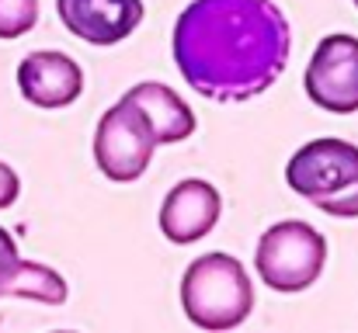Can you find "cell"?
Segmentation results:
<instances>
[{
    "label": "cell",
    "mask_w": 358,
    "mask_h": 333,
    "mask_svg": "<svg viewBox=\"0 0 358 333\" xmlns=\"http://www.w3.org/2000/svg\"><path fill=\"white\" fill-rule=\"evenodd\" d=\"M292 31L275 0H192L174 24V63L209 101H250L285 70Z\"/></svg>",
    "instance_id": "6da1fadb"
},
{
    "label": "cell",
    "mask_w": 358,
    "mask_h": 333,
    "mask_svg": "<svg viewBox=\"0 0 358 333\" xmlns=\"http://www.w3.org/2000/svg\"><path fill=\"white\" fill-rule=\"evenodd\" d=\"M181 309L199 330H237L254 309V285L237 257L202 253L181 278Z\"/></svg>",
    "instance_id": "7a4b0ae2"
},
{
    "label": "cell",
    "mask_w": 358,
    "mask_h": 333,
    "mask_svg": "<svg viewBox=\"0 0 358 333\" xmlns=\"http://www.w3.org/2000/svg\"><path fill=\"white\" fill-rule=\"evenodd\" d=\"M296 195L334 219H358V146L345 139H310L285 167Z\"/></svg>",
    "instance_id": "3957f363"
},
{
    "label": "cell",
    "mask_w": 358,
    "mask_h": 333,
    "mask_svg": "<svg viewBox=\"0 0 358 333\" xmlns=\"http://www.w3.org/2000/svg\"><path fill=\"white\" fill-rule=\"evenodd\" d=\"M327 264V239L299 219H282L261 232L254 250V267L271 292L296 295L306 292Z\"/></svg>",
    "instance_id": "277c9868"
},
{
    "label": "cell",
    "mask_w": 358,
    "mask_h": 333,
    "mask_svg": "<svg viewBox=\"0 0 358 333\" xmlns=\"http://www.w3.org/2000/svg\"><path fill=\"white\" fill-rule=\"evenodd\" d=\"M157 135L150 128V121L143 118V111L132 108L129 101H119L101 114L98 128H94V160L98 170L115 181L129 184L136 177L146 174L153 149H157Z\"/></svg>",
    "instance_id": "5b68a950"
},
{
    "label": "cell",
    "mask_w": 358,
    "mask_h": 333,
    "mask_svg": "<svg viewBox=\"0 0 358 333\" xmlns=\"http://www.w3.org/2000/svg\"><path fill=\"white\" fill-rule=\"evenodd\" d=\"M303 87L310 101L334 114H355L358 111V38L334 31L320 38L313 49V59L303 73Z\"/></svg>",
    "instance_id": "8992f818"
},
{
    "label": "cell",
    "mask_w": 358,
    "mask_h": 333,
    "mask_svg": "<svg viewBox=\"0 0 358 333\" xmlns=\"http://www.w3.org/2000/svg\"><path fill=\"white\" fill-rule=\"evenodd\" d=\"M220 212H223V198L209 181L199 177L178 181L160 205V232L178 246L199 243L216 229Z\"/></svg>",
    "instance_id": "52a82bcc"
},
{
    "label": "cell",
    "mask_w": 358,
    "mask_h": 333,
    "mask_svg": "<svg viewBox=\"0 0 358 333\" xmlns=\"http://www.w3.org/2000/svg\"><path fill=\"white\" fill-rule=\"evenodd\" d=\"M59 21L70 35L91 45H119L143 24V0H56Z\"/></svg>",
    "instance_id": "ba28073f"
},
{
    "label": "cell",
    "mask_w": 358,
    "mask_h": 333,
    "mask_svg": "<svg viewBox=\"0 0 358 333\" xmlns=\"http://www.w3.org/2000/svg\"><path fill=\"white\" fill-rule=\"evenodd\" d=\"M17 91L28 105L59 111L84 91V70L66 52H28L17 63Z\"/></svg>",
    "instance_id": "9c48e42d"
},
{
    "label": "cell",
    "mask_w": 358,
    "mask_h": 333,
    "mask_svg": "<svg viewBox=\"0 0 358 333\" xmlns=\"http://www.w3.org/2000/svg\"><path fill=\"white\" fill-rule=\"evenodd\" d=\"M7 295L31 299L42 306H63L70 288H66L59 271L35 264V260H24L17 253L14 236L7 229H0V299H7Z\"/></svg>",
    "instance_id": "30bf717a"
},
{
    "label": "cell",
    "mask_w": 358,
    "mask_h": 333,
    "mask_svg": "<svg viewBox=\"0 0 358 333\" xmlns=\"http://www.w3.org/2000/svg\"><path fill=\"white\" fill-rule=\"evenodd\" d=\"M122 101H129L132 108L143 111V118L150 121L153 135L160 146L167 142H185L192 132H195V111L181 101L178 91H171L167 84H157V80H143L136 84L132 91L122 94Z\"/></svg>",
    "instance_id": "8fae6325"
},
{
    "label": "cell",
    "mask_w": 358,
    "mask_h": 333,
    "mask_svg": "<svg viewBox=\"0 0 358 333\" xmlns=\"http://www.w3.org/2000/svg\"><path fill=\"white\" fill-rule=\"evenodd\" d=\"M38 21V0H0V38H21Z\"/></svg>",
    "instance_id": "7c38bea8"
},
{
    "label": "cell",
    "mask_w": 358,
    "mask_h": 333,
    "mask_svg": "<svg viewBox=\"0 0 358 333\" xmlns=\"http://www.w3.org/2000/svg\"><path fill=\"white\" fill-rule=\"evenodd\" d=\"M17 195H21V181H17V174L0 160V209H10V205L17 202Z\"/></svg>",
    "instance_id": "4fadbf2b"
},
{
    "label": "cell",
    "mask_w": 358,
    "mask_h": 333,
    "mask_svg": "<svg viewBox=\"0 0 358 333\" xmlns=\"http://www.w3.org/2000/svg\"><path fill=\"white\" fill-rule=\"evenodd\" d=\"M355 7H358V0H355Z\"/></svg>",
    "instance_id": "5bb4252c"
}]
</instances>
